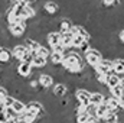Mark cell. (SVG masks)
Segmentation results:
<instances>
[{
    "label": "cell",
    "mask_w": 124,
    "mask_h": 123,
    "mask_svg": "<svg viewBox=\"0 0 124 123\" xmlns=\"http://www.w3.org/2000/svg\"><path fill=\"white\" fill-rule=\"evenodd\" d=\"M104 60V55H102V52L101 51H98V49H95V48H91L87 54H84V61L87 62L90 67H93L95 68L97 65H100V62Z\"/></svg>",
    "instance_id": "6da1fadb"
},
{
    "label": "cell",
    "mask_w": 124,
    "mask_h": 123,
    "mask_svg": "<svg viewBox=\"0 0 124 123\" xmlns=\"http://www.w3.org/2000/svg\"><path fill=\"white\" fill-rule=\"evenodd\" d=\"M9 32L13 38H23L25 32H26V26L20 25V23H10L9 25Z\"/></svg>",
    "instance_id": "7a4b0ae2"
},
{
    "label": "cell",
    "mask_w": 124,
    "mask_h": 123,
    "mask_svg": "<svg viewBox=\"0 0 124 123\" xmlns=\"http://www.w3.org/2000/svg\"><path fill=\"white\" fill-rule=\"evenodd\" d=\"M32 71H33V67H32V64L20 62V65L17 67V75H19L20 78H23V80H26V78H29V77H31Z\"/></svg>",
    "instance_id": "3957f363"
},
{
    "label": "cell",
    "mask_w": 124,
    "mask_h": 123,
    "mask_svg": "<svg viewBox=\"0 0 124 123\" xmlns=\"http://www.w3.org/2000/svg\"><path fill=\"white\" fill-rule=\"evenodd\" d=\"M39 83H40L43 90H49L51 87H55V77H52L49 74H40Z\"/></svg>",
    "instance_id": "277c9868"
},
{
    "label": "cell",
    "mask_w": 124,
    "mask_h": 123,
    "mask_svg": "<svg viewBox=\"0 0 124 123\" xmlns=\"http://www.w3.org/2000/svg\"><path fill=\"white\" fill-rule=\"evenodd\" d=\"M26 52H28V48H26L25 44H17V45H15V46L12 48V55H13V58L17 60V61H22V58H23V55H25Z\"/></svg>",
    "instance_id": "5b68a950"
},
{
    "label": "cell",
    "mask_w": 124,
    "mask_h": 123,
    "mask_svg": "<svg viewBox=\"0 0 124 123\" xmlns=\"http://www.w3.org/2000/svg\"><path fill=\"white\" fill-rule=\"evenodd\" d=\"M62 44V35L59 32L54 31V32H49L48 33V46H51V49L56 45Z\"/></svg>",
    "instance_id": "8992f818"
},
{
    "label": "cell",
    "mask_w": 124,
    "mask_h": 123,
    "mask_svg": "<svg viewBox=\"0 0 124 123\" xmlns=\"http://www.w3.org/2000/svg\"><path fill=\"white\" fill-rule=\"evenodd\" d=\"M45 12L48 13V16H54V15H58L61 12V7L56 1L54 0H48L46 4H45Z\"/></svg>",
    "instance_id": "52a82bcc"
},
{
    "label": "cell",
    "mask_w": 124,
    "mask_h": 123,
    "mask_svg": "<svg viewBox=\"0 0 124 123\" xmlns=\"http://www.w3.org/2000/svg\"><path fill=\"white\" fill-rule=\"evenodd\" d=\"M54 94H55V97H66L68 96V93H69V88H68V86L66 84H63V83H58V84H55V87H54Z\"/></svg>",
    "instance_id": "ba28073f"
},
{
    "label": "cell",
    "mask_w": 124,
    "mask_h": 123,
    "mask_svg": "<svg viewBox=\"0 0 124 123\" xmlns=\"http://www.w3.org/2000/svg\"><path fill=\"white\" fill-rule=\"evenodd\" d=\"M23 44L26 45V48H28V51H31L33 54H38V51H39V48L42 46L39 42H36L35 39H31V38H28V39H25L23 41Z\"/></svg>",
    "instance_id": "9c48e42d"
},
{
    "label": "cell",
    "mask_w": 124,
    "mask_h": 123,
    "mask_svg": "<svg viewBox=\"0 0 124 123\" xmlns=\"http://www.w3.org/2000/svg\"><path fill=\"white\" fill-rule=\"evenodd\" d=\"M46 65H48V60H46V58H43V57H40V55H35L33 62H32V67H33L35 70H43Z\"/></svg>",
    "instance_id": "30bf717a"
},
{
    "label": "cell",
    "mask_w": 124,
    "mask_h": 123,
    "mask_svg": "<svg viewBox=\"0 0 124 123\" xmlns=\"http://www.w3.org/2000/svg\"><path fill=\"white\" fill-rule=\"evenodd\" d=\"M12 60H13L12 49L1 46V49H0V61H1V64H4V62H6V64H9Z\"/></svg>",
    "instance_id": "8fae6325"
},
{
    "label": "cell",
    "mask_w": 124,
    "mask_h": 123,
    "mask_svg": "<svg viewBox=\"0 0 124 123\" xmlns=\"http://www.w3.org/2000/svg\"><path fill=\"white\" fill-rule=\"evenodd\" d=\"M105 101V96L104 94H101L100 91H93V96H91V104L94 106H100V104H102Z\"/></svg>",
    "instance_id": "7c38bea8"
},
{
    "label": "cell",
    "mask_w": 124,
    "mask_h": 123,
    "mask_svg": "<svg viewBox=\"0 0 124 123\" xmlns=\"http://www.w3.org/2000/svg\"><path fill=\"white\" fill-rule=\"evenodd\" d=\"M63 60H65V55L63 54H58V52H52L51 57H49V61H51V64H54V65H61V64H63Z\"/></svg>",
    "instance_id": "4fadbf2b"
},
{
    "label": "cell",
    "mask_w": 124,
    "mask_h": 123,
    "mask_svg": "<svg viewBox=\"0 0 124 123\" xmlns=\"http://www.w3.org/2000/svg\"><path fill=\"white\" fill-rule=\"evenodd\" d=\"M72 28H74V23L71 22V19H62V23H61V26H59V33L71 32Z\"/></svg>",
    "instance_id": "5bb4252c"
},
{
    "label": "cell",
    "mask_w": 124,
    "mask_h": 123,
    "mask_svg": "<svg viewBox=\"0 0 124 123\" xmlns=\"http://www.w3.org/2000/svg\"><path fill=\"white\" fill-rule=\"evenodd\" d=\"M12 107H13V110H15L17 114H22V113L26 110V104H25V101H22V100H19V98L15 101V104H13Z\"/></svg>",
    "instance_id": "9a60e30c"
},
{
    "label": "cell",
    "mask_w": 124,
    "mask_h": 123,
    "mask_svg": "<svg viewBox=\"0 0 124 123\" xmlns=\"http://www.w3.org/2000/svg\"><path fill=\"white\" fill-rule=\"evenodd\" d=\"M120 83H121V81H120V78H118V75H117V74H113V75H110V77H108V80H107V86H108L110 88H114V87H117Z\"/></svg>",
    "instance_id": "2e32d148"
},
{
    "label": "cell",
    "mask_w": 124,
    "mask_h": 123,
    "mask_svg": "<svg viewBox=\"0 0 124 123\" xmlns=\"http://www.w3.org/2000/svg\"><path fill=\"white\" fill-rule=\"evenodd\" d=\"M111 94H113L114 97H117V98H121V97H124V87L121 86V84H118L117 87L111 88Z\"/></svg>",
    "instance_id": "e0dca14e"
},
{
    "label": "cell",
    "mask_w": 124,
    "mask_h": 123,
    "mask_svg": "<svg viewBox=\"0 0 124 123\" xmlns=\"http://www.w3.org/2000/svg\"><path fill=\"white\" fill-rule=\"evenodd\" d=\"M88 119H90V114H88L87 112H84V113L75 116V122L77 123H88Z\"/></svg>",
    "instance_id": "ac0fdd59"
},
{
    "label": "cell",
    "mask_w": 124,
    "mask_h": 123,
    "mask_svg": "<svg viewBox=\"0 0 124 123\" xmlns=\"http://www.w3.org/2000/svg\"><path fill=\"white\" fill-rule=\"evenodd\" d=\"M84 42H85V39H84L82 36H79V35H77V36L74 38V42H72V46H74V48H78V49H79V48L82 46V44H84Z\"/></svg>",
    "instance_id": "d6986e66"
},
{
    "label": "cell",
    "mask_w": 124,
    "mask_h": 123,
    "mask_svg": "<svg viewBox=\"0 0 124 123\" xmlns=\"http://www.w3.org/2000/svg\"><path fill=\"white\" fill-rule=\"evenodd\" d=\"M85 112H87L90 116H97V106H94V104H90V106L85 109Z\"/></svg>",
    "instance_id": "ffe728a7"
},
{
    "label": "cell",
    "mask_w": 124,
    "mask_h": 123,
    "mask_svg": "<svg viewBox=\"0 0 124 123\" xmlns=\"http://www.w3.org/2000/svg\"><path fill=\"white\" fill-rule=\"evenodd\" d=\"M101 3H102V6H104V7L111 9V7H113V4L116 3V0H101Z\"/></svg>",
    "instance_id": "44dd1931"
},
{
    "label": "cell",
    "mask_w": 124,
    "mask_h": 123,
    "mask_svg": "<svg viewBox=\"0 0 124 123\" xmlns=\"http://www.w3.org/2000/svg\"><path fill=\"white\" fill-rule=\"evenodd\" d=\"M118 38H120V42H123V45H124V29H121V31H120V33H118Z\"/></svg>",
    "instance_id": "7402d4cb"
},
{
    "label": "cell",
    "mask_w": 124,
    "mask_h": 123,
    "mask_svg": "<svg viewBox=\"0 0 124 123\" xmlns=\"http://www.w3.org/2000/svg\"><path fill=\"white\" fill-rule=\"evenodd\" d=\"M120 104H121V107L124 109V97H121V98H120Z\"/></svg>",
    "instance_id": "603a6c76"
},
{
    "label": "cell",
    "mask_w": 124,
    "mask_h": 123,
    "mask_svg": "<svg viewBox=\"0 0 124 123\" xmlns=\"http://www.w3.org/2000/svg\"><path fill=\"white\" fill-rule=\"evenodd\" d=\"M120 84H121V86H123V87H124V78H123V80H121V83H120Z\"/></svg>",
    "instance_id": "cb8c5ba5"
},
{
    "label": "cell",
    "mask_w": 124,
    "mask_h": 123,
    "mask_svg": "<svg viewBox=\"0 0 124 123\" xmlns=\"http://www.w3.org/2000/svg\"><path fill=\"white\" fill-rule=\"evenodd\" d=\"M118 123H120V122H118Z\"/></svg>",
    "instance_id": "d4e9b609"
}]
</instances>
